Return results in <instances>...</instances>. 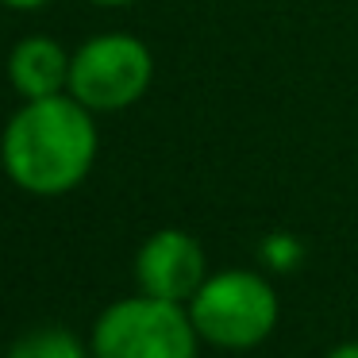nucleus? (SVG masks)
Wrapping results in <instances>:
<instances>
[{
  "instance_id": "10",
  "label": "nucleus",
  "mask_w": 358,
  "mask_h": 358,
  "mask_svg": "<svg viewBox=\"0 0 358 358\" xmlns=\"http://www.w3.org/2000/svg\"><path fill=\"white\" fill-rule=\"evenodd\" d=\"M93 4H131V0H93Z\"/></svg>"
},
{
  "instance_id": "5",
  "label": "nucleus",
  "mask_w": 358,
  "mask_h": 358,
  "mask_svg": "<svg viewBox=\"0 0 358 358\" xmlns=\"http://www.w3.org/2000/svg\"><path fill=\"white\" fill-rule=\"evenodd\" d=\"M135 278L147 296L162 301H193V293L204 285V250L189 231L162 227L155 231L135 255Z\"/></svg>"
},
{
  "instance_id": "9",
  "label": "nucleus",
  "mask_w": 358,
  "mask_h": 358,
  "mask_svg": "<svg viewBox=\"0 0 358 358\" xmlns=\"http://www.w3.org/2000/svg\"><path fill=\"white\" fill-rule=\"evenodd\" d=\"M331 358H358V343H347V347H339Z\"/></svg>"
},
{
  "instance_id": "4",
  "label": "nucleus",
  "mask_w": 358,
  "mask_h": 358,
  "mask_svg": "<svg viewBox=\"0 0 358 358\" xmlns=\"http://www.w3.org/2000/svg\"><path fill=\"white\" fill-rule=\"evenodd\" d=\"M155 58L147 43L124 31L93 35L73 50L70 96L89 112H124L150 89Z\"/></svg>"
},
{
  "instance_id": "2",
  "label": "nucleus",
  "mask_w": 358,
  "mask_h": 358,
  "mask_svg": "<svg viewBox=\"0 0 358 358\" xmlns=\"http://www.w3.org/2000/svg\"><path fill=\"white\" fill-rule=\"evenodd\" d=\"M96 358H196V324L178 301L127 296L93 327Z\"/></svg>"
},
{
  "instance_id": "7",
  "label": "nucleus",
  "mask_w": 358,
  "mask_h": 358,
  "mask_svg": "<svg viewBox=\"0 0 358 358\" xmlns=\"http://www.w3.org/2000/svg\"><path fill=\"white\" fill-rule=\"evenodd\" d=\"M8 358H85L81 343L73 339L62 327H43V331H31L8 350Z\"/></svg>"
},
{
  "instance_id": "1",
  "label": "nucleus",
  "mask_w": 358,
  "mask_h": 358,
  "mask_svg": "<svg viewBox=\"0 0 358 358\" xmlns=\"http://www.w3.org/2000/svg\"><path fill=\"white\" fill-rule=\"evenodd\" d=\"M96 158L93 112L70 93L27 101L0 135V166L35 196L70 193Z\"/></svg>"
},
{
  "instance_id": "3",
  "label": "nucleus",
  "mask_w": 358,
  "mask_h": 358,
  "mask_svg": "<svg viewBox=\"0 0 358 358\" xmlns=\"http://www.w3.org/2000/svg\"><path fill=\"white\" fill-rule=\"evenodd\" d=\"M196 335L227 350H247L262 343L278 324V296L270 281L250 270H224L204 278L189 301Z\"/></svg>"
},
{
  "instance_id": "6",
  "label": "nucleus",
  "mask_w": 358,
  "mask_h": 358,
  "mask_svg": "<svg viewBox=\"0 0 358 358\" xmlns=\"http://www.w3.org/2000/svg\"><path fill=\"white\" fill-rule=\"evenodd\" d=\"M70 62L66 47L50 35H27L8 55V81L24 101H43V96L70 93Z\"/></svg>"
},
{
  "instance_id": "8",
  "label": "nucleus",
  "mask_w": 358,
  "mask_h": 358,
  "mask_svg": "<svg viewBox=\"0 0 358 358\" xmlns=\"http://www.w3.org/2000/svg\"><path fill=\"white\" fill-rule=\"evenodd\" d=\"M0 4H4V8H43V4H47V0H0Z\"/></svg>"
}]
</instances>
